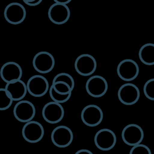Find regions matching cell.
I'll return each instance as SVG.
<instances>
[{
    "instance_id": "6da1fadb",
    "label": "cell",
    "mask_w": 154,
    "mask_h": 154,
    "mask_svg": "<svg viewBox=\"0 0 154 154\" xmlns=\"http://www.w3.org/2000/svg\"><path fill=\"white\" fill-rule=\"evenodd\" d=\"M117 96L119 101L125 105H132L140 99V92L134 84L128 82L122 85L119 88Z\"/></svg>"
},
{
    "instance_id": "7a4b0ae2",
    "label": "cell",
    "mask_w": 154,
    "mask_h": 154,
    "mask_svg": "<svg viewBox=\"0 0 154 154\" xmlns=\"http://www.w3.org/2000/svg\"><path fill=\"white\" fill-rule=\"evenodd\" d=\"M74 66L76 72L79 75L88 76L91 75L96 71L97 62L91 55L83 54L76 58Z\"/></svg>"
},
{
    "instance_id": "3957f363",
    "label": "cell",
    "mask_w": 154,
    "mask_h": 154,
    "mask_svg": "<svg viewBox=\"0 0 154 154\" xmlns=\"http://www.w3.org/2000/svg\"><path fill=\"white\" fill-rule=\"evenodd\" d=\"M103 113L101 108L96 105L90 104L85 106L81 113V119L83 123L90 127L99 125L102 121Z\"/></svg>"
},
{
    "instance_id": "277c9868",
    "label": "cell",
    "mask_w": 154,
    "mask_h": 154,
    "mask_svg": "<svg viewBox=\"0 0 154 154\" xmlns=\"http://www.w3.org/2000/svg\"><path fill=\"white\" fill-rule=\"evenodd\" d=\"M51 139L55 146L59 148H65L72 143L73 134L69 127L60 125L53 129L51 132Z\"/></svg>"
},
{
    "instance_id": "5b68a950",
    "label": "cell",
    "mask_w": 154,
    "mask_h": 154,
    "mask_svg": "<svg viewBox=\"0 0 154 154\" xmlns=\"http://www.w3.org/2000/svg\"><path fill=\"white\" fill-rule=\"evenodd\" d=\"M94 142L96 147L99 150L108 151L115 146L117 138L115 133L112 130L103 128L99 130L96 133Z\"/></svg>"
},
{
    "instance_id": "8992f818",
    "label": "cell",
    "mask_w": 154,
    "mask_h": 154,
    "mask_svg": "<svg viewBox=\"0 0 154 154\" xmlns=\"http://www.w3.org/2000/svg\"><path fill=\"white\" fill-rule=\"evenodd\" d=\"M26 16V11L24 6L16 2L8 4L4 11L5 19L12 25L21 23L24 21Z\"/></svg>"
},
{
    "instance_id": "52a82bcc",
    "label": "cell",
    "mask_w": 154,
    "mask_h": 154,
    "mask_svg": "<svg viewBox=\"0 0 154 154\" xmlns=\"http://www.w3.org/2000/svg\"><path fill=\"white\" fill-rule=\"evenodd\" d=\"M139 71L138 64L132 59L123 60L117 67L118 76L126 82H130L136 79L139 74Z\"/></svg>"
},
{
    "instance_id": "ba28073f",
    "label": "cell",
    "mask_w": 154,
    "mask_h": 154,
    "mask_svg": "<svg viewBox=\"0 0 154 154\" xmlns=\"http://www.w3.org/2000/svg\"><path fill=\"white\" fill-rule=\"evenodd\" d=\"M13 115L19 122L22 123L28 122L32 120L35 115V106L30 101L19 100L14 106Z\"/></svg>"
},
{
    "instance_id": "9c48e42d",
    "label": "cell",
    "mask_w": 154,
    "mask_h": 154,
    "mask_svg": "<svg viewBox=\"0 0 154 154\" xmlns=\"http://www.w3.org/2000/svg\"><path fill=\"white\" fill-rule=\"evenodd\" d=\"M27 92L34 97H42L46 94L49 89V82L43 76L35 75L29 78L27 81Z\"/></svg>"
},
{
    "instance_id": "30bf717a",
    "label": "cell",
    "mask_w": 154,
    "mask_h": 154,
    "mask_svg": "<svg viewBox=\"0 0 154 154\" xmlns=\"http://www.w3.org/2000/svg\"><path fill=\"white\" fill-rule=\"evenodd\" d=\"M108 85L106 80L100 75L90 77L85 84L87 93L91 97H100L105 95L108 90Z\"/></svg>"
},
{
    "instance_id": "8fae6325",
    "label": "cell",
    "mask_w": 154,
    "mask_h": 154,
    "mask_svg": "<svg viewBox=\"0 0 154 154\" xmlns=\"http://www.w3.org/2000/svg\"><path fill=\"white\" fill-rule=\"evenodd\" d=\"M45 131L42 125L34 120L26 122L22 128V135L23 139L30 143H36L43 137Z\"/></svg>"
},
{
    "instance_id": "7c38bea8",
    "label": "cell",
    "mask_w": 154,
    "mask_h": 154,
    "mask_svg": "<svg viewBox=\"0 0 154 154\" xmlns=\"http://www.w3.org/2000/svg\"><path fill=\"white\" fill-rule=\"evenodd\" d=\"M42 114L43 119L51 124L59 123L64 117V110L61 103L51 101L43 107Z\"/></svg>"
},
{
    "instance_id": "4fadbf2b",
    "label": "cell",
    "mask_w": 154,
    "mask_h": 154,
    "mask_svg": "<svg viewBox=\"0 0 154 154\" xmlns=\"http://www.w3.org/2000/svg\"><path fill=\"white\" fill-rule=\"evenodd\" d=\"M122 138L126 144L134 146L142 142L144 138V131L141 127L137 124H129L123 129Z\"/></svg>"
},
{
    "instance_id": "5bb4252c",
    "label": "cell",
    "mask_w": 154,
    "mask_h": 154,
    "mask_svg": "<svg viewBox=\"0 0 154 154\" xmlns=\"http://www.w3.org/2000/svg\"><path fill=\"white\" fill-rule=\"evenodd\" d=\"M32 66L37 72L40 73H48L52 71L55 66L54 57L48 52H39L32 59Z\"/></svg>"
},
{
    "instance_id": "9a60e30c",
    "label": "cell",
    "mask_w": 154,
    "mask_h": 154,
    "mask_svg": "<svg viewBox=\"0 0 154 154\" xmlns=\"http://www.w3.org/2000/svg\"><path fill=\"white\" fill-rule=\"evenodd\" d=\"M48 14L49 20L53 23L63 25L69 20L70 11L67 5L55 2L50 6Z\"/></svg>"
},
{
    "instance_id": "2e32d148",
    "label": "cell",
    "mask_w": 154,
    "mask_h": 154,
    "mask_svg": "<svg viewBox=\"0 0 154 154\" xmlns=\"http://www.w3.org/2000/svg\"><path fill=\"white\" fill-rule=\"evenodd\" d=\"M22 69L20 66L14 61H8L4 64L0 69V76L6 83L20 79Z\"/></svg>"
},
{
    "instance_id": "e0dca14e",
    "label": "cell",
    "mask_w": 154,
    "mask_h": 154,
    "mask_svg": "<svg viewBox=\"0 0 154 154\" xmlns=\"http://www.w3.org/2000/svg\"><path fill=\"white\" fill-rule=\"evenodd\" d=\"M5 89L13 101L22 100L27 93L26 85L21 79L6 83Z\"/></svg>"
},
{
    "instance_id": "ac0fdd59",
    "label": "cell",
    "mask_w": 154,
    "mask_h": 154,
    "mask_svg": "<svg viewBox=\"0 0 154 154\" xmlns=\"http://www.w3.org/2000/svg\"><path fill=\"white\" fill-rule=\"evenodd\" d=\"M138 57L144 64L154 65V43H148L143 45L139 50Z\"/></svg>"
},
{
    "instance_id": "d6986e66",
    "label": "cell",
    "mask_w": 154,
    "mask_h": 154,
    "mask_svg": "<svg viewBox=\"0 0 154 154\" xmlns=\"http://www.w3.org/2000/svg\"><path fill=\"white\" fill-rule=\"evenodd\" d=\"M49 93L52 101L59 103H64L68 101L72 94V93H63L56 91L53 89V88L51 86L49 89Z\"/></svg>"
},
{
    "instance_id": "ffe728a7",
    "label": "cell",
    "mask_w": 154,
    "mask_h": 154,
    "mask_svg": "<svg viewBox=\"0 0 154 154\" xmlns=\"http://www.w3.org/2000/svg\"><path fill=\"white\" fill-rule=\"evenodd\" d=\"M13 103V100L5 88H0V111L8 109Z\"/></svg>"
},
{
    "instance_id": "44dd1931",
    "label": "cell",
    "mask_w": 154,
    "mask_h": 154,
    "mask_svg": "<svg viewBox=\"0 0 154 154\" xmlns=\"http://www.w3.org/2000/svg\"><path fill=\"white\" fill-rule=\"evenodd\" d=\"M57 82H61L67 84L72 90L75 87V81L73 77L67 73L62 72L55 75L52 80V83Z\"/></svg>"
},
{
    "instance_id": "7402d4cb",
    "label": "cell",
    "mask_w": 154,
    "mask_h": 154,
    "mask_svg": "<svg viewBox=\"0 0 154 154\" xmlns=\"http://www.w3.org/2000/svg\"><path fill=\"white\" fill-rule=\"evenodd\" d=\"M145 96L149 100L154 101V78L147 80L143 87Z\"/></svg>"
},
{
    "instance_id": "603a6c76",
    "label": "cell",
    "mask_w": 154,
    "mask_h": 154,
    "mask_svg": "<svg viewBox=\"0 0 154 154\" xmlns=\"http://www.w3.org/2000/svg\"><path fill=\"white\" fill-rule=\"evenodd\" d=\"M129 154H152V152L149 147L140 143L132 146L129 151Z\"/></svg>"
},
{
    "instance_id": "cb8c5ba5",
    "label": "cell",
    "mask_w": 154,
    "mask_h": 154,
    "mask_svg": "<svg viewBox=\"0 0 154 154\" xmlns=\"http://www.w3.org/2000/svg\"><path fill=\"white\" fill-rule=\"evenodd\" d=\"M51 87L53 88L54 90L56 91L63 93H72V90L71 89L70 87L66 83L61 82H57L52 83Z\"/></svg>"
},
{
    "instance_id": "d4e9b609",
    "label": "cell",
    "mask_w": 154,
    "mask_h": 154,
    "mask_svg": "<svg viewBox=\"0 0 154 154\" xmlns=\"http://www.w3.org/2000/svg\"><path fill=\"white\" fill-rule=\"evenodd\" d=\"M23 2L29 6H36L40 4L43 0H22Z\"/></svg>"
},
{
    "instance_id": "484cf974",
    "label": "cell",
    "mask_w": 154,
    "mask_h": 154,
    "mask_svg": "<svg viewBox=\"0 0 154 154\" xmlns=\"http://www.w3.org/2000/svg\"><path fill=\"white\" fill-rule=\"evenodd\" d=\"M75 154H93V153L88 149H80L78 150Z\"/></svg>"
},
{
    "instance_id": "4316f807",
    "label": "cell",
    "mask_w": 154,
    "mask_h": 154,
    "mask_svg": "<svg viewBox=\"0 0 154 154\" xmlns=\"http://www.w3.org/2000/svg\"><path fill=\"white\" fill-rule=\"evenodd\" d=\"M55 3H59V4H63L67 5L69 4L72 0H53Z\"/></svg>"
}]
</instances>
